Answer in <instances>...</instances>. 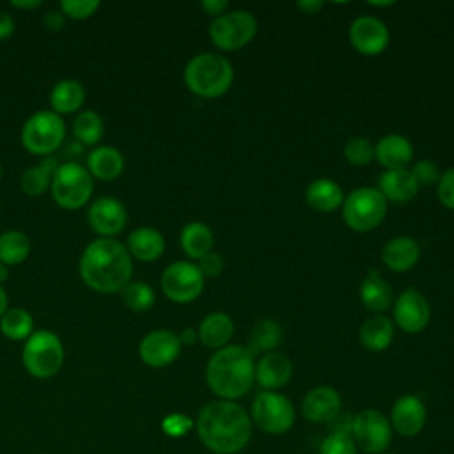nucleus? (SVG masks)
I'll return each mask as SVG.
<instances>
[{
	"mask_svg": "<svg viewBox=\"0 0 454 454\" xmlns=\"http://www.w3.org/2000/svg\"><path fill=\"white\" fill-rule=\"evenodd\" d=\"M387 215V200L378 188H356L342 202V220L356 232L376 229Z\"/></svg>",
	"mask_w": 454,
	"mask_h": 454,
	"instance_id": "obj_8",
	"label": "nucleus"
},
{
	"mask_svg": "<svg viewBox=\"0 0 454 454\" xmlns=\"http://www.w3.org/2000/svg\"><path fill=\"white\" fill-rule=\"evenodd\" d=\"M11 4V7H14V9H21V11H30V9H37V7H41L43 5V2L41 0H11L9 2Z\"/></svg>",
	"mask_w": 454,
	"mask_h": 454,
	"instance_id": "obj_50",
	"label": "nucleus"
},
{
	"mask_svg": "<svg viewBox=\"0 0 454 454\" xmlns=\"http://www.w3.org/2000/svg\"><path fill=\"white\" fill-rule=\"evenodd\" d=\"M358 337L365 349L383 351L394 339V323L385 314H374L362 323Z\"/></svg>",
	"mask_w": 454,
	"mask_h": 454,
	"instance_id": "obj_30",
	"label": "nucleus"
},
{
	"mask_svg": "<svg viewBox=\"0 0 454 454\" xmlns=\"http://www.w3.org/2000/svg\"><path fill=\"white\" fill-rule=\"evenodd\" d=\"M0 207H2V206H0Z\"/></svg>",
	"mask_w": 454,
	"mask_h": 454,
	"instance_id": "obj_56",
	"label": "nucleus"
},
{
	"mask_svg": "<svg viewBox=\"0 0 454 454\" xmlns=\"http://www.w3.org/2000/svg\"><path fill=\"white\" fill-rule=\"evenodd\" d=\"M30 238L23 231L9 229L0 232V262L5 266H16L30 255Z\"/></svg>",
	"mask_w": 454,
	"mask_h": 454,
	"instance_id": "obj_33",
	"label": "nucleus"
},
{
	"mask_svg": "<svg viewBox=\"0 0 454 454\" xmlns=\"http://www.w3.org/2000/svg\"><path fill=\"white\" fill-rule=\"evenodd\" d=\"M344 156L351 165L364 167L374 158V145L365 137H355L346 144Z\"/></svg>",
	"mask_w": 454,
	"mask_h": 454,
	"instance_id": "obj_37",
	"label": "nucleus"
},
{
	"mask_svg": "<svg viewBox=\"0 0 454 454\" xmlns=\"http://www.w3.org/2000/svg\"><path fill=\"white\" fill-rule=\"evenodd\" d=\"M124 156L114 145H96L85 156V167L94 179L114 181L124 170Z\"/></svg>",
	"mask_w": 454,
	"mask_h": 454,
	"instance_id": "obj_20",
	"label": "nucleus"
},
{
	"mask_svg": "<svg viewBox=\"0 0 454 454\" xmlns=\"http://www.w3.org/2000/svg\"><path fill=\"white\" fill-rule=\"evenodd\" d=\"M293 374V364L291 360L282 355L270 351L261 356V360L255 364V380L264 390L275 392L277 388L284 387Z\"/></svg>",
	"mask_w": 454,
	"mask_h": 454,
	"instance_id": "obj_21",
	"label": "nucleus"
},
{
	"mask_svg": "<svg viewBox=\"0 0 454 454\" xmlns=\"http://www.w3.org/2000/svg\"><path fill=\"white\" fill-rule=\"evenodd\" d=\"M0 332L9 340H27L34 332V317L23 307H9L0 317Z\"/></svg>",
	"mask_w": 454,
	"mask_h": 454,
	"instance_id": "obj_34",
	"label": "nucleus"
},
{
	"mask_svg": "<svg viewBox=\"0 0 454 454\" xmlns=\"http://www.w3.org/2000/svg\"><path fill=\"white\" fill-rule=\"evenodd\" d=\"M50 193L59 207L69 211L82 209L92 199L94 177L85 165L74 160L60 161L53 174Z\"/></svg>",
	"mask_w": 454,
	"mask_h": 454,
	"instance_id": "obj_6",
	"label": "nucleus"
},
{
	"mask_svg": "<svg viewBox=\"0 0 454 454\" xmlns=\"http://www.w3.org/2000/svg\"><path fill=\"white\" fill-rule=\"evenodd\" d=\"M60 165L57 156H44L37 163L27 167L20 176V186L25 195L39 197L50 192L53 174Z\"/></svg>",
	"mask_w": 454,
	"mask_h": 454,
	"instance_id": "obj_26",
	"label": "nucleus"
},
{
	"mask_svg": "<svg viewBox=\"0 0 454 454\" xmlns=\"http://www.w3.org/2000/svg\"><path fill=\"white\" fill-rule=\"evenodd\" d=\"M66 122L53 110L34 112L21 126L20 140L27 153L34 156H53L64 144Z\"/></svg>",
	"mask_w": 454,
	"mask_h": 454,
	"instance_id": "obj_7",
	"label": "nucleus"
},
{
	"mask_svg": "<svg viewBox=\"0 0 454 454\" xmlns=\"http://www.w3.org/2000/svg\"><path fill=\"white\" fill-rule=\"evenodd\" d=\"M9 309V298L7 293L4 289V286H0V317L4 316V312Z\"/></svg>",
	"mask_w": 454,
	"mask_h": 454,
	"instance_id": "obj_51",
	"label": "nucleus"
},
{
	"mask_svg": "<svg viewBox=\"0 0 454 454\" xmlns=\"http://www.w3.org/2000/svg\"><path fill=\"white\" fill-rule=\"evenodd\" d=\"M349 41L358 53L372 57L387 50L390 34L381 20L372 16H360L349 27Z\"/></svg>",
	"mask_w": 454,
	"mask_h": 454,
	"instance_id": "obj_16",
	"label": "nucleus"
},
{
	"mask_svg": "<svg viewBox=\"0 0 454 454\" xmlns=\"http://www.w3.org/2000/svg\"><path fill=\"white\" fill-rule=\"evenodd\" d=\"M415 183L419 186H431V184H438L440 181V168L436 163H433L431 160H420L413 165V168L410 170Z\"/></svg>",
	"mask_w": 454,
	"mask_h": 454,
	"instance_id": "obj_40",
	"label": "nucleus"
},
{
	"mask_svg": "<svg viewBox=\"0 0 454 454\" xmlns=\"http://www.w3.org/2000/svg\"><path fill=\"white\" fill-rule=\"evenodd\" d=\"M360 300L365 305V309L381 314L394 301L392 287L376 270H371L360 284Z\"/></svg>",
	"mask_w": 454,
	"mask_h": 454,
	"instance_id": "obj_29",
	"label": "nucleus"
},
{
	"mask_svg": "<svg viewBox=\"0 0 454 454\" xmlns=\"http://www.w3.org/2000/svg\"><path fill=\"white\" fill-rule=\"evenodd\" d=\"M87 223L98 238H115L128 225V209L114 195L98 197L87 207Z\"/></svg>",
	"mask_w": 454,
	"mask_h": 454,
	"instance_id": "obj_13",
	"label": "nucleus"
},
{
	"mask_svg": "<svg viewBox=\"0 0 454 454\" xmlns=\"http://www.w3.org/2000/svg\"><path fill=\"white\" fill-rule=\"evenodd\" d=\"M124 245H126L131 259H137L142 262L158 261L165 252L163 234L151 225H142V227L133 229L128 234V239Z\"/></svg>",
	"mask_w": 454,
	"mask_h": 454,
	"instance_id": "obj_19",
	"label": "nucleus"
},
{
	"mask_svg": "<svg viewBox=\"0 0 454 454\" xmlns=\"http://www.w3.org/2000/svg\"><path fill=\"white\" fill-rule=\"evenodd\" d=\"M14 28H16L14 18L5 11H0V41L9 39L14 34Z\"/></svg>",
	"mask_w": 454,
	"mask_h": 454,
	"instance_id": "obj_47",
	"label": "nucleus"
},
{
	"mask_svg": "<svg viewBox=\"0 0 454 454\" xmlns=\"http://www.w3.org/2000/svg\"><path fill=\"white\" fill-rule=\"evenodd\" d=\"M200 7H202V11H204L206 14L218 18L220 14H223V12L227 11L229 2H227V0H202V2H200Z\"/></svg>",
	"mask_w": 454,
	"mask_h": 454,
	"instance_id": "obj_46",
	"label": "nucleus"
},
{
	"mask_svg": "<svg viewBox=\"0 0 454 454\" xmlns=\"http://www.w3.org/2000/svg\"><path fill=\"white\" fill-rule=\"evenodd\" d=\"M305 200L312 209L319 213H330L339 206H342L344 192L335 181L321 177V179H314L307 186Z\"/></svg>",
	"mask_w": 454,
	"mask_h": 454,
	"instance_id": "obj_28",
	"label": "nucleus"
},
{
	"mask_svg": "<svg viewBox=\"0 0 454 454\" xmlns=\"http://www.w3.org/2000/svg\"><path fill=\"white\" fill-rule=\"evenodd\" d=\"M431 317L429 303L424 298L422 293L410 287L404 289L394 303V321L395 325L408 332V333H419L422 332Z\"/></svg>",
	"mask_w": 454,
	"mask_h": 454,
	"instance_id": "obj_15",
	"label": "nucleus"
},
{
	"mask_svg": "<svg viewBox=\"0 0 454 454\" xmlns=\"http://www.w3.org/2000/svg\"><path fill=\"white\" fill-rule=\"evenodd\" d=\"M197 339H199V333H197V330L192 328V326L184 328V330L179 333V340H181L183 346H193Z\"/></svg>",
	"mask_w": 454,
	"mask_h": 454,
	"instance_id": "obj_49",
	"label": "nucleus"
},
{
	"mask_svg": "<svg viewBox=\"0 0 454 454\" xmlns=\"http://www.w3.org/2000/svg\"><path fill=\"white\" fill-rule=\"evenodd\" d=\"M255 380L254 355L243 346L216 349L206 365V381L215 395L223 401L243 397Z\"/></svg>",
	"mask_w": 454,
	"mask_h": 454,
	"instance_id": "obj_3",
	"label": "nucleus"
},
{
	"mask_svg": "<svg viewBox=\"0 0 454 454\" xmlns=\"http://www.w3.org/2000/svg\"><path fill=\"white\" fill-rule=\"evenodd\" d=\"M0 179H2V161H0Z\"/></svg>",
	"mask_w": 454,
	"mask_h": 454,
	"instance_id": "obj_54",
	"label": "nucleus"
},
{
	"mask_svg": "<svg viewBox=\"0 0 454 454\" xmlns=\"http://www.w3.org/2000/svg\"><path fill=\"white\" fill-rule=\"evenodd\" d=\"M195 264L199 266V270H200V273H202L204 277H216V275H220L222 270H223V259H222V255L216 254V252L206 254V255L200 257Z\"/></svg>",
	"mask_w": 454,
	"mask_h": 454,
	"instance_id": "obj_43",
	"label": "nucleus"
},
{
	"mask_svg": "<svg viewBox=\"0 0 454 454\" xmlns=\"http://www.w3.org/2000/svg\"><path fill=\"white\" fill-rule=\"evenodd\" d=\"M252 419L264 433L282 434L289 431L294 422V408L286 395L262 390L252 403Z\"/></svg>",
	"mask_w": 454,
	"mask_h": 454,
	"instance_id": "obj_11",
	"label": "nucleus"
},
{
	"mask_svg": "<svg viewBox=\"0 0 454 454\" xmlns=\"http://www.w3.org/2000/svg\"><path fill=\"white\" fill-rule=\"evenodd\" d=\"M71 129H73V137L78 144H82L83 147L85 145L96 147V145H99V142L103 138L105 122H103V117L96 110L82 108L74 115Z\"/></svg>",
	"mask_w": 454,
	"mask_h": 454,
	"instance_id": "obj_32",
	"label": "nucleus"
},
{
	"mask_svg": "<svg viewBox=\"0 0 454 454\" xmlns=\"http://www.w3.org/2000/svg\"><path fill=\"white\" fill-rule=\"evenodd\" d=\"M181 340L179 335L160 328L145 333L138 344V356L140 360L153 369H163L177 360L181 355Z\"/></svg>",
	"mask_w": 454,
	"mask_h": 454,
	"instance_id": "obj_14",
	"label": "nucleus"
},
{
	"mask_svg": "<svg viewBox=\"0 0 454 454\" xmlns=\"http://www.w3.org/2000/svg\"><path fill=\"white\" fill-rule=\"evenodd\" d=\"M195 427L200 442L216 454L239 452L252 434V422L245 408L223 399L202 406Z\"/></svg>",
	"mask_w": 454,
	"mask_h": 454,
	"instance_id": "obj_2",
	"label": "nucleus"
},
{
	"mask_svg": "<svg viewBox=\"0 0 454 454\" xmlns=\"http://www.w3.org/2000/svg\"><path fill=\"white\" fill-rule=\"evenodd\" d=\"M213 232L204 222H188L179 234L183 252L193 261H199L200 257L209 254L213 248Z\"/></svg>",
	"mask_w": 454,
	"mask_h": 454,
	"instance_id": "obj_31",
	"label": "nucleus"
},
{
	"mask_svg": "<svg viewBox=\"0 0 454 454\" xmlns=\"http://www.w3.org/2000/svg\"><path fill=\"white\" fill-rule=\"evenodd\" d=\"M9 277H11V270H9V266H5V264H2V262H0V286H2V284H5V282L9 280Z\"/></svg>",
	"mask_w": 454,
	"mask_h": 454,
	"instance_id": "obj_52",
	"label": "nucleus"
},
{
	"mask_svg": "<svg viewBox=\"0 0 454 454\" xmlns=\"http://www.w3.org/2000/svg\"><path fill=\"white\" fill-rule=\"evenodd\" d=\"M340 395L332 387H316L307 392L301 403V413L310 422L330 424L340 413Z\"/></svg>",
	"mask_w": 454,
	"mask_h": 454,
	"instance_id": "obj_18",
	"label": "nucleus"
},
{
	"mask_svg": "<svg viewBox=\"0 0 454 454\" xmlns=\"http://www.w3.org/2000/svg\"><path fill=\"white\" fill-rule=\"evenodd\" d=\"M351 436L369 454H381L392 442L390 420L378 410H364L353 417Z\"/></svg>",
	"mask_w": 454,
	"mask_h": 454,
	"instance_id": "obj_12",
	"label": "nucleus"
},
{
	"mask_svg": "<svg viewBox=\"0 0 454 454\" xmlns=\"http://www.w3.org/2000/svg\"><path fill=\"white\" fill-rule=\"evenodd\" d=\"M78 273L87 287L99 294L121 293L133 277V259L115 238H96L78 259Z\"/></svg>",
	"mask_w": 454,
	"mask_h": 454,
	"instance_id": "obj_1",
	"label": "nucleus"
},
{
	"mask_svg": "<svg viewBox=\"0 0 454 454\" xmlns=\"http://www.w3.org/2000/svg\"><path fill=\"white\" fill-rule=\"evenodd\" d=\"M438 199L445 207L454 209V167L440 176Z\"/></svg>",
	"mask_w": 454,
	"mask_h": 454,
	"instance_id": "obj_42",
	"label": "nucleus"
},
{
	"mask_svg": "<svg viewBox=\"0 0 454 454\" xmlns=\"http://www.w3.org/2000/svg\"><path fill=\"white\" fill-rule=\"evenodd\" d=\"M64 344L51 330H34L21 348V364L35 380H50L57 376L64 365Z\"/></svg>",
	"mask_w": 454,
	"mask_h": 454,
	"instance_id": "obj_5",
	"label": "nucleus"
},
{
	"mask_svg": "<svg viewBox=\"0 0 454 454\" xmlns=\"http://www.w3.org/2000/svg\"><path fill=\"white\" fill-rule=\"evenodd\" d=\"M184 85L199 98L215 99L229 90L234 80L231 62L220 53L204 51L192 57L183 73Z\"/></svg>",
	"mask_w": 454,
	"mask_h": 454,
	"instance_id": "obj_4",
	"label": "nucleus"
},
{
	"mask_svg": "<svg viewBox=\"0 0 454 454\" xmlns=\"http://www.w3.org/2000/svg\"><path fill=\"white\" fill-rule=\"evenodd\" d=\"M378 190L385 197L387 202L390 200V202L404 204V202H410L417 195L419 184L415 183L410 170L392 168V170H385L380 176Z\"/></svg>",
	"mask_w": 454,
	"mask_h": 454,
	"instance_id": "obj_23",
	"label": "nucleus"
},
{
	"mask_svg": "<svg viewBox=\"0 0 454 454\" xmlns=\"http://www.w3.org/2000/svg\"><path fill=\"white\" fill-rule=\"evenodd\" d=\"M381 259L387 268L392 271H408L411 270L420 259V247L410 236H397L392 238L381 252Z\"/></svg>",
	"mask_w": 454,
	"mask_h": 454,
	"instance_id": "obj_25",
	"label": "nucleus"
},
{
	"mask_svg": "<svg viewBox=\"0 0 454 454\" xmlns=\"http://www.w3.org/2000/svg\"><path fill=\"white\" fill-rule=\"evenodd\" d=\"M85 103V87L74 78L59 80L50 90V110L60 117L78 114Z\"/></svg>",
	"mask_w": 454,
	"mask_h": 454,
	"instance_id": "obj_22",
	"label": "nucleus"
},
{
	"mask_svg": "<svg viewBox=\"0 0 454 454\" xmlns=\"http://www.w3.org/2000/svg\"><path fill=\"white\" fill-rule=\"evenodd\" d=\"M369 5H374V7H387V5H392V2H369Z\"/></svg>",
	"mask_w": 454,
	"mask_h": 454,
	"instance_id": "obj_53",
	"label": "nucleus"
},
{
	"mask_svg": "<svg viewBox=\"0 0 454 454\" xmlns=\"http://www.w3.org/2000/svg\"><path fill=\"white\" fill-rule=\"evenodd\" d=\"M296 5L305 14H316L317 11L323 9V2L321 0H300Z\"/></svg>",
	"mask_w": 454,
	"mask_h": 454,
	"instance_id": "obj_48",
	"label": "nucleus"
},
{
	"mask_svg": "<svg viewBox=\"0 0 454 454\" xmlns=\"http://www.w3.org/2000/svg\"><path fill=\"white\" fill-rule=\"evenodd\" d=\"M374 158L387 170L404 168V165L410 163L413 158L411 142L406 137L397 133L385 135L374 145Z\"/></svg>",
	"mask_w": 454,
	"mask_h": 454,
	"instance_id": "obj_24",
	"label": "nucleus"
},
{
	"mask_svg": "<svg viewBox=\"0 0 454 454\" xmlns=\"http://www.w3.org/2000/svg\"><path fill=\"white\" fill-rule=\"evenodd\" d=\"M234 332V323L225 312H209L199 325V340L211 349L225 348Z\"/></svg>",
	"mask_w": 454,
	"mask_h": 454,
	"instance_id": "obj_27",
	"label": "nucleus"
},
{
	"mask_svg": "<svg viewBox=\"0 0 454 454\" xmlns=\"http://www.w3.org/2000/svg\"><path fill=\"white\" fill-rule=\"evenodd\" d=\"M43 25H44L48 30H51V32H59V30H62L64 25H66V16L62 14L60 9H50V11H46L44 16H43Z\"/></svg>",
	"mask_w": 454,
	"mask_h": 454,
	"instance_id": "obj_44",
	"label": "nucleus"
},
{
	"mask_svg": "<svg viewBox=\"0 0 454 454\" xmlns=\"http://www.w3.org/2000/svg\"><path fill=\"white\" fill-rule=\"evenodd\" d=\"M257 34V21L248 11H229L215 18L209 25L213 44L223 51H234L247 46Z\"/></svg>",
	"mask_w": 454,
	"mask_h": 454,
	"instance_id": "obj_9",
	"label": "nucleus"
},
{
	"mask_svg": "<svg viewBox=\"0 0 454 454\" xmlns=\"http://www.w3.org/2000/svg\"><path fill=\"white\" fill-rule=\"evenodd\" d=\"M192 426H193L192 419H188V417L183 415V413H170V415H167V417L161 420V429H163V433L168 434V436H174V438L186 434Z\"/></svg>",
	"mask_w": 454,
	"mask_h": 454,
	"instance_id": "obj_41",
	"label": "nucleus"
},
{
	"mask_svg": "<svg viewBox=\"0 0 454 454\" xmlns=\"http://www.w3.org/2000/svg\"><path fill=\"white\" fill-rule=\"evenodd\" d=\"M319 454H356V443L348 433H330L321 442Z\"/></svg>",
	"mask_w": 454,
	"mask_h": 454,
	"instance_id": "obj_39",
	"label": "nucleus"
},
{
	"mask_svg": "<svg viewBox=\"0 0 454 454\" xmlns=\"http://www.w3.org/2000/svg\"><path fill=\"white\" fill-rule=\"evenodd\" d=\"M160 284L170 301L190 303L202 293L204 275L193 261H176L163 270Z\"/></svg>",
	"mask_w": 454,
	"mask_h": 454,
	"instance_id": "obj_10",
	"label": "nucleus"
},
{
	"mask_svg": "<svg viewBox=\"0 0 454 454\" xmlns=\"http://www.w3.org/2000/svg\"><path fill=\"white\" fill-rule=\"evenodd\" d=\"M101 7L99 0H60L59 9L66 18L71 20H87L96 14V11Z\"/></svg>",
	"mask_w": 454,
	"mask_h": 454,
	"instance_id": "obj_38",
	"label": "nucleus"
},
{
	"mask_svg": "<svg viewBox=\"0 0 454 454\" xmlns=\"http://www.w3.org/2000/svg\"><path fill=\"white\" fill-rule=\"evenodd\" d=\"M119 294L131 312H147L156 301L154 289L144 280H131Z\"/></svg>",
	"mask_w": 454,
	"mask_h": 454,
	"instance_id": "obj_36",
	"label": "nucleus"
},
{
	"mask_svg": "<svg viewBox=\"0 0 454 454\" xmlns=\"http://www.w3.org/2000/svg\"><path fill=\"white\" fill-rule=\"evenodd\" d=\"M426 406L424 403L411 394L401 395L390 411V422L392 427L401 434V436H415L422 431L426 424Z\"/></svg>",
	"mask_w": 454,
	"mask_h": 454,
	"instance_id": "obj_17",
	"label": "nucleus"
},
{
	"mask_svg": "<svg viewBox=\"0 0 454 454\" xmlns=\"http://www.w3.org/2000/svg\"><path fill=\"white\" fill-rule=\"evenodd\" d=\"M381 454H388V452H381Z\"/></svg>",
	"mask_w": 454,
	"mask_h": 454,
	"instance_id": "obj_55",
	"label": "nucleus"
},
{
	"mask_svg": "<svg viewBox=\"0 0 454 454\" xmlns=\"http://www.w3.org/2000/svg\"><path fill=\"white\" fill-rule=\"evenodd\" d=\"M282 342V328L273 319H261L254 325L248 333V346L247 349L255 355L261 351H271Z\"/></svg>",
	"mask_w": 454,
	"mask_h": 454,
	"instance_id": "obj_35",
	"label": "nucleus"
},
{
	"mask_svg": "<svg viewBox=\"0 0 454 454\" xmlns=\"http://www.w3.org/2000/svg\"><path fill=\"white\" fill-rule=\"evenodd\" d=\"M332 433H348L351 434V429H353V417L348 415V413H339L332 422Z\"/></svg>",
	"mask_w": 454,
	"mask_h": 454,
	"instance_id": "obj_45",
	"label": "nucleus"
}]
</instances>
